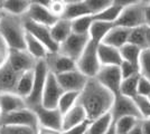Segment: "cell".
I'll list each match as a JSON object with an SVG mask.
<instances>
[{
    "instance_id": "cell-34",
    "label": "cell",
    "mask_w": 150,
    "mask_h": 134,
    "mask_svg": "<svg viewBox=\"0 0 150 134\" xmlns=\"http://www.w3.org/2000/svg\"><path fill=\"white\" fill-rule=\"evenodd\" d=\"M93 22V17L92 15L88 16H83L80 18L72 20L71 25H72V32L79 34V35H88L90 27Z\"/></svg>"
},
{
    "instance_id": "cell-9",
    "label": "cell",
    "mask_w": 150,
    "mask_h": 134,
    "mask_svg": "<svg viewBox=\"0 0 150 134\" xmlns=\"http://www.w3.org/2000/svg\"><path fill=\"white\" fill-rule=\"evenodd\" d=\"M23 22H24V27H25L26 32L30 34L31 36H34L37 40H39L47 48V51H50V53H56V51H58V44H56L53 40L48 27L36 24V22L27 19L25 17H23Z\"/></svg>"
},
{
    "instance_id": "cell-24",
    "label": "cell",
    "mask_w": 150,
    "mask_h": 134,
    "mask_svg": "<svg viewBox=\"0 0 150 134\" xmlns=\"http://www.w3.org/2000/svg\"><path fill=\"white\" fill-rule=\"evenodd\" d=\"M25 49L36 60L45 59L46 55L50 53L44 45L42 44L39 40H37L34 36H31L30 34H28V32H26L25 36Z\"/></svg>"
},
{
    "instance_id": "cell-22",
    "label": "cell",
    "mask_w": 150,
    "mask_h": 134,
    "mask_svg": "<svg viewBox=\"0 0 150 134\" xmlns=\"http://www.w3.org/2000/svg\"><path fill=\"white\" fill-rule=\"evenodd\" d=\"M50 36L53 40L58 44H62L65 39L69 37V35L72 34V25L71 21L66 20L64 18H59L54 25L50 28Z\"/></svg>"
},
{
    "instance_id": "cell-14",
    "label": "cell",
    "mask_w": 150,
    "mask_h": 134,
    "mask_svg": "<svg viewBox=\"0 0 150 134\" xmlns=\"http://www.w3.org/2000/svg\"><path fill=\"white\" fill-rule=\"evenodd\" d=\"M45 64L48 68V72L53 75H59L69 70L76 69V63L73 59L62 55L61 53H48L45 57Z\"/></svg>"
},
{
    "instance_id": "cell-16",
    "label": "cell",
    "mask_w": 150,
    "mask_h": 134,
    "mask_svg": "<svg viewBox=\"0 0 150 134\" xmlns=\"http://www.w3.org/2000/svg\"><path fill=\"white\" fill-rule=\"evenodd\" d=\"M23 17H25V18L31 20V21H34L36 24L46 26L48 28H50L57 20L59 19V18L55 17L53 13H50L48 8L38 6V5H30L26 15L23 16Z\"/></svg>"
},
{
    "instance_id": "cell-39",
    "label": "cell",
    "mask_w": 150,
    "mask_h": 134,
    "mask_svg": "<svg viewBox=\"0 0 150 134\" xmlns=\"http://www.w3.org/2000/svg\"><path fill=\"white\" fill-rule=\"evenodd\" d=\"M119 68H120V73H121V76H122V79L128 78V77H131L133 75H137V74H140L139 67L130 64L128 62H125V60H122V63L119 66Z\"/></svg>"
},
{
    "instance_id": "cell-12",
    "label": "cell",
    "mask_w": 150,
    "mask_h": 134,
    "mask_svg": "<svg viewBox=\"0 0 150 134\" xmlns=\"http://www.w3.org/2000/svg\"><path fill=\"white\" fill-rule=\"evenodd\" d=\"M7 62L13 69L20 74L33 70L37 63V60L26 49H9Z\"/></svg>"
},
{
    "instance_id": "cell-36",
    "label": "cell",
    "mask_w": 150,
    "mask_h": 134,
    "mask_svg": "<svg viewBox=\"0 0 150 134\" xmlns=\"http://www.w3.org/2000/svg\"><path fill=\"white\" fill-rule=\"evenodd\" d=\"M132 100H133V102H134L138 111L140 113L141 120H144V119H150V101L148 100V97L137 95L134 98H132Z\"/></svg>"
},
{
    "instance_id": "cell-40",
    "label": "cell",
    "mask_w": 150,
    "mask_h": 134,
    "mask_svg": "<svg viewBox=\"0 0 150 134\" xmlns=\"http://www.w3.org/2000/svg\"><path fill=\"white\" fill-rule=\"evenodd\" d=\"M65 7H66V5L63 2L62 0H53L50 7H48V9L55 17L62 18L63 13L65 11Z\"/></svg>"
},
{
    "instance_id": "cell-15",
    "label": "cell",
    "mask_w": 150,
    "mask_h": 134,
    "mask_svg": "<svg viewBox=\"0 0 150 134\" xmlns=\"http://www.w3.org/2000/svg\"><path fill=\"white\" fill-rule=\"evenodd\" d=\"M56 79L64 92H81L88 78L84 76L80 70L73 69L56 75Z\"/></svg>"
},
{
    "instance_id": "cell-29",
    "label": "cell",
    "mask_w": 150,
    "mask_h": 134,
    "mask_svg": "<svg viewBox=\"0 0 150 134\" xmlns=\"http://www.w3.org/2000/svg\"><path fill=\"white\" fill-rule=\"evenodd\" d=\"M122 9H123V8H121V7L112 4L111 6H109L108 8L103 9L100 13H95V15H92V17H93V20L110 22V24H113V25H114V22L119 18Z\"/></svg>"
},
{
    "instance_id": "cell-45",
    "label": "cell",
    "mask_w": 150,
    "mask_h": 134,
    "mask_svg": "<svg viewBox=\"0 0 150 134\" xmlns=\"http://www.w3.org/2000/svg\"><path fill=\"white\" fill-rule=\"evenodd\" d=\"M59 131H55V130H52V128H47L44 126H39L38 125L37 130H36V134H59Z\"/></svg>"
},
{
    "instance_id": "cell-37",
    "label": "cell",
    "mask_w": 150,
    "mask_h": 134,
    "mask_svg": "<svg viewBox=\"0 0 150 134\" xmlns=\"http://www.w3.org/2000/svg\"><path fill=\"white\" fill-rule=\"evenodd\" d=\"M92 15L100 13L113 4V0H84Z\"/></svg>"
},
{
    "instance_id": "cell-30",
    "label": "cell",
    "mask_w": 150,
    "mask_h": 134,
    "mask_svg": "<svg viewBox=\"0 0 150 134\" xmlns=\"http://www.w3.org/2000/svg\"><path fill=\"white\" fill-rule=\"evenodd\" d=\"M119 51H120V55H121L122 60L128 62V63H130V64L139 67V58H140L141 51H142L139 47L127 43V44L123 45V46L120 48Z\"/></svg>"
},
{
    "instance_id": "cell-23",
    "label": "cell",
    "mask_w": 150,
    "mask_h": 134,
    "mask_svg": "<svg viewBox=\"0 0 150 134\" xmlns=\"http://www.w3.org/2000/svg\"><path fill=\"white\" fill-rule=\"evenodd\" d=\"M30 0H5L0 6L4 13L23 17L30 7Z\"/></svg>"
},
{
    "instance_id": "cell-7",
    "label": "cell",
    "mask_w": 150,
    "mask_h": 134,
    "mask_svg": "<svg viewBox=\"0 0 150 134\" xmlns=\"http://www.w3.org/2000/svg\"><path fill=\"white\" fill-rule=\"evenodd\" d=\"M99 83L111 92L114 97L120 95V85L122 76L119 66H101L99 73L94 77Z\"/></svg>"
},
{
    "instance_id": "cell-18",
    "label": "cell",
    "mask_w": 150,
    "mask_h": 134,
    "mask_svg": "<svg viewBox=\"0 0 150 134\" xmlns=\"http://www.w3.org/2000/svg\"><path fill=\"white\" fill-rule=\"evenodd\" d=\"M98 57L101 66H120L122 63L119 49L103 43L98 45Z\"/></svg>"
},
{
    "instance_id": "cell-31",
    "label": "cell",
    "mask_w": 150,
    "mask_h": 134,
    "mask_svg": "<svg viewBox=\"0 0 150 134\" xmlns=\"http://www.w3.org/2000/svg\"><path fill=\"white\" fill-rule=\"evenodd\" d=\"M140 76H141L140 74H137V75L122 79L121 85H120V95L134 98L138 95V81Z\"/></svg>"
},
{
    "instance_id": "cell-5",
    "label": "cell",
    "mask_w": 150,
    "mask_h": 134,
    "mask_svg": "<svg viewBox=\"0 0 150 134\" xmlns=\"http://www.w3.org/2000/svg\"><path fill=\"white\" fill-rule=\"evenodd\" d=\"M0 126H25L37 130L38 121L35 112L29 107H25L16 112L0 115Z\"/></svg>"
},
{
    "instance_id": "cell-28",
    "label": "cell",
    "mask_w": 150,
    "mask_h": 134,
    "mask_svg": "<svg viewBox=\"0 0 150 134\" xmlns=\"http://www.w3.org/2000/svg\"><path fill=\"white\" fill-rule=\"evenodd\" d=\"M88 15H92V13L88 8V6L85 5V2L82 1V2H77V4L66 5L62 18L72 21L76 18H80L83 16H88Z\"/></svg>"
},
{
    "instance_id": "cell-41",
    "label": "cell",
    "mask_w": 150,
    "mask_h": 134,
    "mask_svg": "<svg viewBox=\"0 0 150 134\" xmlns=\"http://www.w3.org/2000/svg\"><path fill=\"white\" fill-rule=\"evenodd\" d=\"M138 95L144 97L150 95V81L144 76H140L138 81Z\"/></svg>"
},
{
    "instance_id": "cell-42",
    "label": "cell",
    "mask_w": 150,
    "mask_h": 134,
    "mask_svg": "<svg viewBox=\"0 0 150 134\" xmlns=\"http://www.w3.org/2000/svg\"><path fill=\"white\" fill-rule=\"evenodd\" d=\"M90 125V122L86 121L82 122L81 124H77L73 128H71L67 131H64L65 134H86L88 133V128Z\"/></svg>"
},
{
    "instance_id": "cell-27",
    "label": "cell",
    "mask_w": 150,
    "mask_h": 134,
    "mask_svg": "<svg viewBox=\"0 0 150 134\" xmlns=\"http://www.w3.org/2000/svg\"><path fill=\"white\" fill-rule=\"evenodd\" d=\"M113 124V119L111 113H106L102 115L100 117H98L96 120L90 122V125L88 128V133L86 134H104L111 128Z\"/></svg>"
},
{
    "instance_id": "cell-47",
    "label": "cell",
    "mask_w": 150,
    "mask_h": 134,
    "mask_svg": "<svg viewBox=\"0 0 150 134\" xmlns=\"http://www.w3.org/2000/svg\"><path fill=\"white\" fill-rule=\"evenodd\" d=\"M52 1L53 0H30V4L31 5H38V6L48 8L50 5L52 4Z\"/></svg>"
},
{
    "instance_id": "cell-13",
    "label": "cell",
    "mask_w": 150,
    "mask_h": 134,
    "mask_svg": "<svg viewBox=\"0 0 150 134\" xmlns=\"http://www.w3.org/2000/svg\"><path fill=\"white\" fill-rule=\"evenodd\" d=\"M110 113L112 115L113 122L117 121L120 117H123V116H133V117L141 120L140 113H139L133 100L123 95H118L114 97V102H113L112 109L110 111Z\"/></svg>"
},
{
    "instance_id": "cell-59",
    "label": "cell",
    "mask_w": 150,
    "mask_h": 134,
    "mask_svg": "<svg viewBox=\"0 0 150 134\" xmlns=\"http://www.w3.org/2000/svg\"><path fill=\"white\" fill-rule=\"evenodd\" d=\"M0 134H2V133H0Z\"/></svg>"
},
{
    "instance_id": "cell-48",
    "label": "cell",
    "mask_w": 150,
    "mask_h": 134,
    "mask_svg": "<svg viewBox=\"0 0 150 134\" xmlns=\"http://www.w3.org/2000/svg\"><path fill=\"white\" fill-rule=\"evenodd\" d=\"M128 134H142V128H141V120H139L138 123L133 126L131 131Z\"/></svg>"
},
{
    "instance_id": "cell-57",
    "label": "cell",
    "mask_w": 150,
    "mask_h": 134,
    "mask_svg": "<svg viewBox=\"0 0 150 134\" xmlns=\"http://www.w3.org/2000/svg\"><path fill=\"white\" fill-rule=\"evenodd\" d=\"M59 134H65V133H64V132H61V133H59Z\"/></svg>"
},
{
    "instance_id": "cell-25",
    "label": "cell",
    "mask_w": 150,
    "mask_h": 134,
    "mask_svg": "<svg viewBox=\"0 0 150 134\" xmlns=\"http://www.w3.org/2000/svg\"><path fill=\"white\" fill-rule=\"evenodd\" d=\"M33 83H34V69L23 73L19 77L18 83L16 85V88H15L13 93L26 100L30 94L31 88H33Z\"/></svg>"
},
{
    "instance_id": "cell-21",
    "label": "cell",
    "mask_w": 150,
    "mask_h": 134,
    "mask_svg": "<svg viewBox=\"0 0 150 134\" xmlns=\"http://www.w3.org/2000/svg\"><path fill=\"white\" fill-rule=\"evenodd\" d=\"M84 121H86V114L84 109H82V106L76 104L74 107H72L65 114H63L62 132L67 131L71 128H73L77 124H81Z\"/></svg>"
},
{
    "instance_id": "cell-49",
    "label": "cell",
    "mask_w": 150,
    "mask_h": 134,
    "mask_svg": "<svg viewBox=\"0 0 150 134\" xmlns=\"http://www.w3.org/2000/svg\"><path fill=\"white\" fill-rule=\"evenodd\" d=\"M144 22L146 26H150V5L144 6Z\"/></svg>"
},
{
    "instance_id": "cell-26",
    "label": "cell",
    "mask_w": 150,
    "mask_h": 134,
    "mask_svg": "<svg viewBox=\"0 0 150 134\" xmlns=\"http://www.w3.org/2000/svg\"><path fill=\"white\" fill-rule=\"evenodd\" d=\"M113 24L110 22H104V21H99V20H93L92 25L88 30V37L91 40L100 44L104 39L105 35L110 32V29L113 27Z\"/></svg>"
},
{
    "instance_id": "cell-33",
    "label": "cell",
    "mask_w": 150,
    "mask_h": 134,
    "mask_svg": "<svg viewBox=\"0 0 150 134\" xmlns=\"http://www.w3.org/2000/svg\"><path fill=\"white\" fill-rule=\"evenodd\" d=\"M80 92H64L58 101L57 104V109L63 114H65L67 111L74 107L77 104Z\"/></svg>"
},
{
    "instance_id": "cell-55",
    "label": "cell",
    "mask_w": 150,
    "mask_h": 134,
    "mask_svg": "<svg viewBox=\"0 0 150 134\" xmlns=\"http://www.w3.org/2000/svg\"><path fill=\"white\" fill-rule=\"evenodd\" d=\"M4 1H5V0H0V6L2 5V2H4Z\"/></svg>"
},
{
    "instance_id": "cell-17",
    "label": "cell",
    "mask_w": 150,
    "mask_h": 134,
    "mask_svg": "<svg viewBox=\"0 0 150 134\" xmlns=\"http://www.w3.org/2000/svg\"><path fill=\"white\" fill-rule=\"evenodd\" d=\"M20 75L6 62L0 67V93H13Z\"/></svg>"
},
{
    "instance_id": "cell-46",
    "label": "cell",
    "mask_w": 150,
    "mask_h": 134,
    "mask_svg": "<svg viewBox=\"0 0 150 134\" xmlns=\"http://www.w3.org/2000/svg\"><path fill=\"white\" fill-rule=\"evenodd\" d=\"M141 128H142V134H150V119L141 120Z\"/></svg>"
},
{
    "instance_id": "cell-58",
    "label": "cell",
    "mask_w": 150,
    "mask_h": 134,
    "mask_svg": "<svg viewBox=\"0 0 150 134\" xmlns=\"http://www.w3.org/2000/svg\"><path fill=\"white\" fill-rule=\"evenodd\" d=\"M0 115H1V112H0Z\"/></svg>"
},
{
    "instance_id": "cell-8",
    "label": "cell",
    "mask_w": 150,
    "mask_h": 134,
    "mask_svg": "<svg viewBox=\"0 0 150 134\" xmlns=\"http://www.w3.org/2000/svg\"><path fill=\"white\" fill-rule=\"evenodd\" d=\"M144 6L137 5L123 8L120 13L119 18L114 22V26L123 27L128 29H132L136 27L144 26Z\"/></svg>"
},
{
    "instance_id": "cell-11",
    "label": "cell",
    "mask_w": 150,
    "mask_h": 134,
    "mask_svg": "<svg viewBox=\"0 0 150 134\" xmlns=\"http://www.w3.org/2000/svg\"><path fill=\"white\" fill-rule=\"evenodd\" d=\"M33 111L37 116L38 125L62 132L63 115L57 109H45L42 105L34 106Z\"/></svg>"
},
{
    "instance_id": "cell-50",
    "label": "cell",
    "mask_w": 150,
    "mask_h": 134,
    "mask_svg": "<svg viewBox=\"0 0 150 134\" xmlns=\"http://www.w3.org/2000/svg\"><path fill=\"white\" fill-rule=\"evenodd\" d=\"M146 40L148 49H150V26H146Z\"/></svg>"
},
{
    "instance_id": "cell-3",
    "label": "cell",
    "mask_w": 150,
    "mask_h": 134,
    "mask_svg": "<svg viewBox=\"0 0 150 134\" xmlns=\"http://www.w3.org/2000/svg\"><path fill=\"white\" fill-rule=\"evenodd\" d=\"M98 43L90 39L81 56L76 60V69L88 78H94L101 68L98 57Z\"/></svg>"
},
{
    "instance_id": "cell-43",
    "label": "cell",
    "mask_w": 150,
    "mask_h": 134,
    "mask_svg": "<svg viewBox=\"0 0 150 134\" xmlns=\"http://www.w3.org/2000/svg\"><path fill=\"white\" fill-rule=\"evenodd\" d=\"M8 54H9V48L6 45V43L0 38V67L5 64L8 59Z\"/></svg>"
},
{
    "instance_id": "cell-56",
    "label": "cell",
    "mask_w": 150,
    "mask_h": 134,
    "mask_svg": "<svg viewBox=\"0 0 150 134\" xmlns=\"http://www.w3.org/2000/svg\"><path fill=\"white\" fill-rule=\"evenodd\" d=\"M148 100H149V101H150V95H149V96H148Z\"/></svg>"
},
{
    "instance_id": "cell-38",
    "label": "cell",
    "mask_w": 150,
    "mask_h": 134,
    "mask_svg": "<svg viewBox=\"0 0 150 134\" xmlns=\"http://www.w3.org/2000/svg\"><path fill=\"white\" fill-rule=\"evenodd\" d=\"M2 134H36V131L25 126H0Z\"/></svg>"
},
{
    "instance_id": "cell-4",
    "label": "cell",
    "mask_w": 150,
    "mask_h": 134,
    "mask_svg": "<svg viewBox=\"0 0 150 134\" xmlns=\"http://www.w3.org/2000/svg\"><path fill=\"white\" fill-rule=\"evenodd\" d=\"M48 68L45 64V60H37L34 68V83H33V88L29 96L26 98V105L27 107L33 109L34 106L40 105L42 102V95L45 87V83L48 76Z\"/></svg>"
},
{
    "instance_id": "cell-19",
    "label": "cell",
    "mask_w": 150,
    "mask_h": 134,
    "mask_svg": "<svg viewBox=\"0 0 150 134\" xmlns=\"http://www.w3.org/2000/svg\"><path fill=\"white\" fill-rule=\"evenodd\" d=\"M27 107L26 101L15 93H0V112L8 114Z\"/></svg>"
},
{
    "instance_id": "cell-44",
    "label": "cell",
    "mask_w": 150,
    "mask_h": 134,
    "mask_svg": "<svg viewBox=\"0 0 150 134\" xmlns=\"http://www.w3.org/2000/svg\"><path fill=\"white\" fill-rule=\"evenodd\" d=\"M141 1L142 0H113V4L121 8H127V7L141 5Z\"/></svg>"
},
{
    "instance_id": "cell-10",
    "label": "cell",
    "mask_w": 150,
    "mask_h": 134,
    "mask_svg": "<svg viewBox=\"0 0 150 134\" xmlns=\"http://www.w3.org/2000/svg\"><path fill=\"white\" fill-rule=\"evenodd\" d=\"M63 93L64 91L57 82L56 76L52 73H48L42 95L40 105L45 109H57V104Z\"/></svg>"
},
{
    "instance_id": "cell-6",
    "label": "cell",
    "mask_w": 150,
    "mask_h": 134,
    "mask_svg": "<svg viewBox=\"0 0 150 134\" xmlns=\"http://www.w3.org/2000/svg\"><path fill=\"white\" fill-rule=\"evenodd\" d=\"M90 37L88 35H79L72 32L67 38L58 46V53L73 59L75 63L86 47Z\"/></svg>"
},
{
    "instance_id": "cell-20",
    "label": "cell",
    "mask_w": 150,
    "mask_h": 134,
    "mask_svg": "<svg viewBox=\"0 0 150 134\" xmlns=\"http://www.w3.org/2000/svg\"><path fill=\"white\" fill-rule=\"evenodd\" d=\"M129 34L130 29L123 28V27H118V26H113L110 29V32L105 35L104 39L102 40V43L109 46H112L117 49H120L123 45L128 43L129 38Z\"/></svg>"
},
{
    "instance_id": "cell-1",
    "label": "cell",
    "mask_w": 150,
    "mask_h": 134,
    "mask_svg": "<svg viewBox=\"0 0 150 134\" xmlns=\"http://www.w3.org/2000/svg\"><path fill=\"white\" fill-rule=\"evenodd\" d=\"M114 95L95 78H88L77 100V104L84 109L88 122L109 113L112 109Z\"/></svg>"
},
{
    "instance_id": "cell-53",
    "label": "cell",
    "mask_w": 150,
    "mask_h": 134,
    "mask_svg": "<svg viewBox=\"0 0 150 134\" xmlns=\"http://www.w3.org/2000/svg\"><path fill=\"white\" fill-rule=\"evenodd\" d=\"M141 5L148 6V5H150V0H142V1H141Z\"/></svg>"
},
{
    "instance_id": "cell-52",
    "label": "cell",
    "mask_w": 150,
    "mask_h": 134,
    "mask_svg": "<svg viewBox=\"0 0 150 134\" xmlns=\"http://www.w3.org/2000/svg\"><path fill=\"white\" fill-rule=\"evenodd\" d=\"M104 134H115V128H114V123L111 125V128H109Z\"/></svg>"
},
{
    "instance_id": "cell-60",
    "label": "cell",
    "mask_w": 150,
    "mask_h": 134,
    "mask_svg": "<svg viewBox=\"0 0 150 134\" xmlns=\"http://www.w3.org/2000/svg\"><path fill=\"white\" fill-rule=\"evenodd\" d=\"M149 51H150V49H149Z\"/></svg>"
},
{
    "instance_id": "cell-35",
    "label": "cell",
    "mask_w": 150,
    "mask_h": 134,
    "mask_svg": "<svg viewBox=\"0 0 150 134\" xmlns=\"http://www.w3.org/2000/svg\"><path fill=\"white\" fill-rule=\"evenodd\" d=\"M138 121L139 119L133 117V116H123V117L118 119L117 121L113 122L115 134H128L137 124Z\"/></svg>"
},
{
    "instance_id": "cell-54",
    "label": "cell",
    "mask_w": 150,
    "mask_h": 134,
    "mask_svg": "<svg viewBox=\"0 0 150 134\" xmlns=\"http://www.w3.org/2000/svg\"><path fill=\"white\" fill-rule=\"evenodd\" d=\"M2 16H4V11H2L1 8H0V21H1V19H2Z\"/></svg>"
},
{
    "instance_id": "cell-2",
    "label": "cell",
    "mask_w": 150,
    "mask_h": 134,
    "mask_svg": "<svg viewBox=\"0 0 150 134\" xmlns=\"http://www.w3.org/2000/svg\"><path fill=\"white\" fill-rule=\"evenodd\" d=\"M26 30L23 17L4 13L0 21V38L9 49H25Z\"/></svg>"
},
{
    "instance_id": "cell-51",
    "label": "cell",
    "mask_w": 150,
    "mask_h": 134,
    "mask_svg": "<svg viewBox=\"0 0 150 134\" xmlns=\"http://www.w3.org/2000/svg\"><path fill=\"white\" fill-rule=\"evenodd\" d=\"M65 5H72V4H77V2H82L84 0H62Z\"/></svg>"
},
{
    "instance_id": "cell-32",
    "label": "cell",
    "mask_w": 150,
    "mask_h": 134,
    "mask_svg": "<svg viewBox=\"0 0 150 134\" xmlns=\"http://www.w3.org/2000/svg\"><path fill=\"white\" fill-rule=\"evenodd\" d=\"M128 43L139 47L141 51L148 49L147 40H146V25L130 29Z\"/></svg>"
}]
</instances>
